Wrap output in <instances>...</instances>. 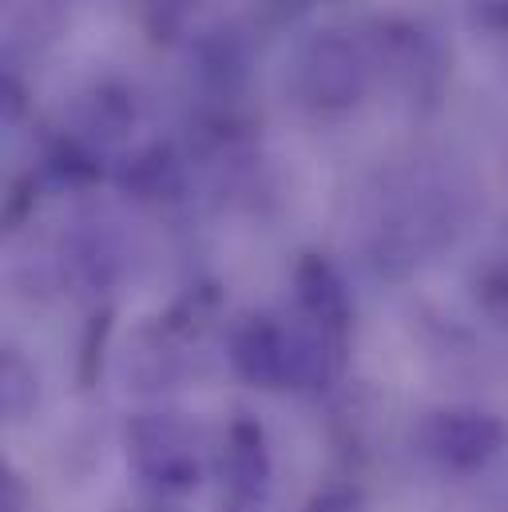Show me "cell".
<instances>
[{"mask_svg": "<svg viewBox=\"0 0 508 512\" xmlns=\"http://www.w3.org/2000/svg\"><path fill=\"white\" fill-rule=\"evenodd\" d=\"M127 461L151 489L183 497L203 477L199 433L175 413H143L127 425Z\"/></svg>", "mask_w": 508, "mask_h": 512, "instance_id": "6da1fadb", "label": "cell"}, {"mask_svg": "<svg viewBox=\"0 0 508 512\" xmlns=\"http://www.w3.org/2000/svg\"><path fill=\"white\" fill-rule=\"evenodd\" d=\"M505 425L493 413L481 409H441L429 413L417 441L429 465H437L449 477H473L481 473L501 449H505Z\"/></svg>", "mask_w": 508, "mask_h": 512, "instance_id": "7a4b0ae2", "label": "cell"}, {"mask_svg": "<svg viewBox=\"0 0 508 512\" xmlns=\"http://www.w3.org/2000/svg\"><path fill=\"white\" fill-rule=\"evenodd\" d=\"M366 76H370V68L362 60L358 44L338 32L314 36L294 64V88H298L302 104H310L318 112L350 108L366 92Z\"/></svg>", "mask_w": 508, "mask_h": 512, "instance_id": "3957f363", "label": "cell"}, {"mask_svg": "<svg viewBox=\"0 0 508 512\" xmlns=\"http://www.w3.org/2000/svg\"><path fill=\"white\" fill-rule=\"evenodd\" d=\"M223 489L227 512H262L270 493V449L266 433L251 417H239L223 441Z\"/></svg>", "mask_w": 508, "mask_h": 512, "instance_id": "277c9868", "label": "cell"}, {"mask_svg": "<svg viewBox=\"0 0 508 512\" xmlns=\"http://www.w3.org/2000/svg\"><path fill=\"white\" fill-rule=\"evenodd\" d=\"M294 282H298V302L306 310V322H314L330 334H342V326L350 318V298H346V286L334 274V266L322 258H306L298 266Z\"/></svg>", "mask_w": 508, "mask_h": 512, "instance_id": "5b68a950", "label": "cell"}, {"mask_svg": "<svg viewBox=\"0 0 508 512\" xmlns=\"http://www.w3.org/2000/svg\"><path fill=\"white\" fill-rule=\"evenodd\" d=\"M32 405H36V378H32V370L20 358H8L4 362V413L12 421H20Z\"/></svg>", "mask_w": 508, "mask_h": 512, "instance_id": "8992f818", "label": "cell"}, {"mask_svg": "<svg viewBox=\"0 0 508 512\" xmlns=\"http://www.w3.org/2000/svg\"><path fill=\"white\" fill-rule=\"evenodd\" d=\"M306 512H362V493L350 485H326L310 497Z\"/></svg>", "mask_w": 508, "mask_h": 512, "instance_id": "52a82bcc", "label": "cell"}]
</instances>
